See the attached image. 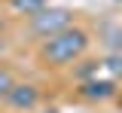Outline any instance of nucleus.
<instances>
[{
	"label": "nucleus",
	"mask_w": 122,
	"mask_h": 113,
	"mask_svg": "<svg viewBox=\"0 0 122 113\" xmlns=\"http://www.w3.org/2000/svg\"><path fill=\"white\" fill-rule=\"evenodd\" d=\"M79 98H86V101H113V98L119 95V86L113 77H92V80H82L79 82Z\"/></svg>",
	"instance_id": "nucleus-4"
},
{
	"label": "nucleus",
	"mask_w": 122,
	"mask_h": 113,
	"mask_svg": "<svg viewBox=\"0 0 122 113\" xmlns=\"http://www.w3.org/2000/svg\"><path fill=\"white\" fill-rule=\"evenodd\" d=\"M113 101H116V107H119V110H122V89H119V95L113 98Z\"/></svg>",
	"instance_id": "nucleus-10"
},
{
	"label": "nucleus",
	"mask_w": 122,
	"mask_h": 113,
	"mask_svg": "<svg viewBox=\"0 0 122 113\" xmlns=\"http://www.w3.org/2000/svg\"><path fill=\"white\" fill-rule=\"evenodd\" d=\"M89 43H92L89 31L70 25V28L52 34L40 43V61L46 67H70L89 52Z\"/></svg>",
	"instance_id": "nucleus-1"
},
{
	"label": "nucleus",
	"mask_w": 122,
	"mask_h": 113,
	"mask_svg": "<svg viewBox=\"0 0 122 113\" xmlns=\"http://www.w3.org/2000/svg\"><path fill=\"white\" fill-rule=\"evenodd\" d=\"M9 6H12L15 12H21V15H34L43 6H49V0H9Z\"/></svg>",
	"instance_id": "nucleus-6"
},
{
	"label": "nucleus",
	"mask_w": 122,
	"mask_h": 113,
	"mask_svg": "<svg viewBox=\"0 0 122 113\" xmlns=\"http://www.w3.org/2000/svg\"><path fill=\"white\" fill-rule=\"evenodd\" d=\"M12 82H15V73L9 70V67H3V64H0V98L9 92V86H12Z\"/></svg>",
	"instance_id": "nucleus-9"
},
{
	"label": "nucleus",
	"mask_w": 122,
	"mask_h": 113,
	"mask_svg": "<svg viewBox=\"0 0 122 113\" xmlns=\"http://www.w3.org/2000/svg\"><path fill=\"white\" fill-rule=\"evenodd\" d=\"M28 18H30V34L40 37V40H46V37H52V34L73 25V12L67 6H43L40 12H34Z\"/></svg>",
	"instance_id": "nucleus-2"
},
{
	"label": "nucleus",
	"mask_w": 122,
	"mask_h": 113,
	"mask_svg": "<svg viewBox=\"0 0 122 113\" xmlns=\"http://www.w3.org/2000/svg\"><path fill=\"white\" fill-rule=\"evenodd\" d=\"M3 52H6V43H3V40H0V58H3Z\"/></svg>",
	"instance_id": "nucleus-11"
},
{
	"label": "nucleus",
	"mask_w": 122,
	"mask_h": 113,
	"mask_svg": "<svg viewBox=\"0 0 122 113\" xmlns=\"http://www.w3.org/2000/svg\"><path fill=\"white\" fill-rule=\"evenodd\" d=\"M104 43L110 46V52H122V28H104Z\"/></svg>",
	"instance_id": "nucleus-8"
},
{
	"label": "nucleus",
	"mask_w": 122,
	"mask_h": 113,
	"mask_svg": "<svg viewBox=\"0 0 122 113\" xmlns=\"http://www.w3.org/2000/svg\"><path fill=\"white\" fill-rule=\"evenodd\" d=\"M98 70H101V61L98 58H92V61H82V64L76 67V80H92V77H98Z\"/></svg>",
	"instance_id": "nucleus-7"
},
{
	"label": "nucleus",
	"mask_w": 122,
	"mask_h": 113,
	"mask_svg": "<svg viewBox=\"0 0 122 113\" xmlns=\"http://www.w3.org/2000/svg\"><path fill=\"white\" fill-rule=\"evenodd\" d=\"M46 113H61V110H55V107H52V110H46Z\"/></svg>",
	"instance_id": "nucleus-13"
},
{
	"label": "nucleus",
	"mask_w": 122,
	"mask_h": 113,
	"mask_svg": "<svg viewBox=\"0 0 122 113\" xmlns=\"http://www.w3.org/2000/svg\"><path fill=\"white\" fill-rule=\"evenodd\" d=\"M101 70H107V77H113L119 82L122 80V52H107L101 58Z\"/></svg>",
	"instance_id": "nucleus-5"
},
{
	"label": "nucleus",
	"mask_w": 122,
	"mask_h": 113,
	"mask_svg": "<svg viewBox=\"0 0 122 113\" xmlns=\"http://www.w3.org/2000/svg\"><path fill=\"white\" fill-rule=\"evenodd\" d=\"M3 28H6V21H3V18H0V34H3Z\"/></svg>",
	"instance_id": "nucleus-12"
},
{
	"label": "nucleus",
	"mask_w": 122,
	"mask_h": 113,
	"mask_svg": "<svg viewBox=\"0 0 122 113\" xmlns=\"http://www.w3.org/2000/svg\"><path fill=\"white\" fill-rule=\"evenodd\" d=\"M3 101L18 113H30V110H37V104H40V89L34 82H18L15 80L9 86V92L3 95Z\"/></svg>",
	"instance_id": "nucleus-3"
}]
</instances>
